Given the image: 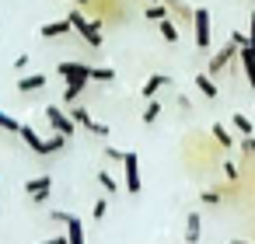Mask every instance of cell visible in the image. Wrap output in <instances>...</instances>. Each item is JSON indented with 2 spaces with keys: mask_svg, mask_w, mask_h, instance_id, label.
Returning a JSON list of instances; mask_svg holds the SVG:
<instances>
[{
  "mask_svg": "<svg viewBox=\"0 0 255 244\" xmlns=\"http://www.w3.org/2000/svg\"><path fill=\"white\" fill-rule=\"evenodd\" d=\"M67 21H70V28H74L84 42H91L95 49H102V28H98V21H88L81 11H70V18H67Z\"/></svg>",
  "mask_w": 255,
  "mask_h": 244,
  "instance_id": "6da1fadb",
  "label": "cell"
},
{
  "mask_svg": "<svg viewBox=\"0 0 255 244\" xmlns=\"http://www.w3.org/2000/svg\"><path fill=\"white\" fill-rule=\"evenodd\" d=\"M46 119H49L53 133H60V136H74V133H77V122H74L70 112H63L60 105H46Z\"/></svg>",
  "mask_w": 255,
  "mask_h": 244,
  "instance_id": "7a4b0ae2",
  "label": "cell"
},
{
  "mask_svg": "<svg viewBox=\"0 0 255 244\" xmlns=\"http://www.w3.org/2000/svg\"><path fill=\"white\" fill-rule=\"evenodd\" d=\"M192 28H196V46L199 49H210V11L206 7L192 11Z\"/></svg>",
  "mask_w": 255,
  "mask_h": 244,
  "instance_id": "3957f363",
  "label": "cell"
},
{
  "mask_svg": "<svg viewBox=\"0 0 255 244\" xmlns=\"http://www.w3.org/2000/svg\"><path fill=\"white\" fill-rule=\"evenodd\" d=\"M123 171H126V192L136 195L140 192V157L136 154H126L123 157Z\"/></svg>",
  "mask_w": 255,
  "mask_h": 244,
  "instance_id": "277c9868",
  "label": "cell"
},
{
  "mask_svg": "<svg viewBox=\"0 0 255 244\" xmlns=\"http://www.w3.org/2000/svg\"><path fill=\"white\" fill-rule=\"evenodd\" d=\"M25 192H28L35 202H46V199H49V192H53V178H49V174L28 178V181H25Z\"/></svg>",
  "mask_w": 255,
  "mask_h": 244,
  "instance_id": "5b68a950",
  "label": "cell"
},
{
  "mask_svg": "<svg viewBox=\"0 0 255 244\" xmlns=\"http://www.w3.org/2000/svg\"><path fill=\"white\" fill-rule=\"evenodd\" d=\"M231 56H238V46H231V42H227L217 56H210V74H220V70L231 63Z\"/></svg>",
  "mask_w": 255,
  "mask_h": 244,
  "instance_id": "8992f818",
  "label": "cell"
},
{
  "mask_svg": "<svg viewBox=\"0 0 255 244\" xmlns=\"http://www.w3.org/2000/svg\"><path fill=\"white\" fill-rule=\"evenodd\" d=\"M199 234H203V220H199V213H189L185 216V244H199Z\"/></svg>",
  "mask_w": 255,
  "mask_h": 244,
  "instance_id": "52a82bcc",
  "label": "cell"
},
{
  "mask_svg": "<svg viewBox=\"0 0 255 244\" xmlns=\"http://www.w3.org/2000/svg\"><path fill=\"white\" fill-rule=\"evenodd\" d=\"M56 74L60 77H91V67L88 63H56Z\"/></svg>",
  "mask_w": 255,
  "mask_h": 244,
  "instance_id": "ba28073f",
  "label": "cell"
},
{
  "mask_svg": "<svg viewBox=\"0 0 255 244\" xmlns=\"http://www.w3.org/2000/svg\"><path fill=\"white\" fill-rule=\"evenodd\" d=\"M88 81H91V77H67V91H63V101H77V98H81V91L88 87Z\"/></svg>",
  "mask_w": 255,
  "mask_h": 244,
  "instance_id": "9c48e42d",
  "label": "cell"
},
{
  "mask_svg": "<svg viewBox=\"0 0 255 244\" xmlns=\"http://www.w3.org/2000/svg\"><path fill=\"white\" fill-rule=\"evenodd\" d=\"M67 244H84V223L77 216H67Z\"/></svg>",
  "mask_w": 255,
  "mask_h": 244,
  "instance_id": "30bf717a",
  "label": "cell"
},
{
  "mask_svg": "<svg viewBox=\"0 0 255 244\" xmlns=\"http://www.w3.org/2000/svg\"><path fill=\"white\" fill-rule=\"evenodd\" d=\"M238 60H241V67H245V77H248V84L255 87V53L245 46V49H238Z\"/></svg>",
  "mask_w": 255,
  "mask_h": 244,
  "instance_id": "8fae6325",
  "label": "cell"
},
{
  "mask_svg": "<svg viewBox=\"0 0 255 244\" xmlns=\"http://www.w3.org/2000/svg\"><path fill=\"white\" fill-rule=\"evenodd\" d=\"M42 87H46V77H42V74H28V77L18 81V91H21V94H28V91H42Z\"/></svg>",
  "mask_w": 255,
  "mask_h": 244,
  "instance_id": "7c38bea8",
  "label": "cell"
},
{
  "mask_svg": "<svg viewBox=\"0 0 255 244\" xmlns=\"http://www.w3.org/2000/svg\"><path fill=\"white\" fill-rule=\"evenodd\" d=\"M168 84H171V81H168V77H164V74H154V77H150V81H147V84H143V98H147V101H150V98H154V94H157V91H161V87H168Z\"/></svg>",
  "mask_w": 255,
  "mask_h": 244,
  "instance_id": "4fadbf2b",
  "label": "cell"
},
{
  "mask_svg": "<svg viewBox=\"0 0 255 244\" xmlns=\"http://www.w3.org/2000/svg\"><path fill=\"white\" fill-rule=\"evenodd\" d=\"M63 147H67V136L56 133L53 140H42V147H39L35 154H39V157H49V154H56V150H63Z\"/></svg>",
  "mask_w": 255,
  "mask_h": 244,
  "instance_id": "5bb4252c",
  "label": "cell"
},
{
  "mask_svg": "<svg viewBox=\"0 0 255 244\" xmlns=\"http://www.w3.org/2000/svg\"><path fill=\"white\" fill-rule=\"evenodd\" d=\"M39 32H42V39H56V35H67V32H70V21H49V25H42Z\"/></svg>",
  "mask_w": 255,
  "mask_h": 244,
  "instance_id": "9a60e30c",
  "label": "cell"
},
{
  "mask_svg": "<svg viewBox=\"0 0 255 244\" xmlns=\"http://www.w3.org/2000/svg\"><path fill=\"white\" fill-rule=\"evenodd\" d=\"M196 87H199V94H203V98H210V101L217 98V84L210 81V74H199V77H196Z\"/></svg>",
  "mask_w": 255,
  "mask_h": 244,
  "instance_id": "2e32d148",
  "label": "cell"
},
{
  "mask_svg": "<svg viewBox=\"0 0 255 244\" xmlns=\"http://www.w3.org/2000/svg\"><path fill=\"white\" fill-rule=\"evenodd\" d=\"M231 126H234L241 136H255V126H252V122H248L241 112H234V115H231Z\"/></svg>",
  "mask_w": 255,
  "mask_h": 244,
  "instance_id": "e0dca14e",
  "label": "cell"
},
{
  "mask_svg": "<svg viewBox=\"0 0 255 244\" xmlns=\"http://www.w3.org/2000/svg\"><path fill=\"white\" fill-rule=\"evenodd\" d=\"M18 136H21V140H25V143H28L32 150H39V147H42V136H39V133H35L32 126H21V129H18Z\"/></svg>",
  "mask_w": 255,
  "mask_h": 244,
  "instance_id": "ac0fdd59",
  "label": "cell"
},
{
  "mask_svg": "<svg viewBox=\"0 0 255 244\" xmlns=\"http://www.w3.org/2000/svg\"><path fill=\"white\" fill-rule=\"evenodd\" d=\"M161 35H164L171 46L178 42V25H175V18H164V21H161Z\"/></svg>",
  "mask_w": 255,
  "mask_h": 244,
  "instance_id": "d6986e66",
  "label": "cell"
},
{
  "mask_svg": "<svg viewBox=\"0 0 255 244\" xmlns=\"http://www.w3.org/2000/svg\"><path fill=\"white\" fill-rule=\"evenodd\" d=\"M157 115H161V101H147V108H143V126H150V122H157Z\"/></svg>",
  "mask_w": 255,
  "mask_h": 244,
  "instance_id": "ffe728a7",
  "label": "cell"
},
{
  "mask_svg": "<svg viewBox=\"0 0 255 244\" xmlns=\"http://www.w3.org/2000/svg\"><path fill=\"white\" fill-rule=\"evenodd\" d=\"M213 140H217L220 147H231V143H234V136H231V133H227V126H220V122L213 126Z\"/></svg>",
  "mask_w": 255,
  "mask_h": 244,
  "instance_id": "44dd1931",
  "label": "cell"
},
{
  "mask_svg": "<svg viewBox=\"0 0 255 244\" xmlns=\"http://www.w3.org/2000/svg\"><path fill=\"white\" fill-rule=\"evenodd\" d=\"M147 18H150V21H164V18H168L164 4H147Z\"/></svg>",
  "mask_w": 255,
  "mask_h": 244,
  "instance_id": "7402d4cb",
  "label": "cell"
},
{
  "mask_svg": "<svg viewBox=\"0 0 255 244\" xmlns=\"http://www.w3.org/2000/svg\"><path fill=\"white\" fill-rule=\"evenodd\" d=\"M98 181H102V188H105V192H112V195L119 192V185H116V178H112L109 171H98Z\"/></svg>",
  "mask_w": 255,
  "mask_h": 244,
  "instance_id": "603a6c76",
  "label": "cell"
},
{
  "mask_svg": "<svg viewBox=\"0 0 255 244\" xmlns=\"http://www.w3.org/2000/svg\"><path fill=\"white\" fill-rule=\"evenodd\" d=\"M0 129H7V133H18V129H21V122H18V119H11L7 112H0Z\"/></svg>",
  "mask_w": 255,
  "mask_h": 244,
  "instance_id": "cb8c5ba5",
  "label": "cell"
},
{
  "mask_svg": "<svg viewBox=\"0 0 255 244\" xmlns=\"http://www.w3.org/2000/svg\"><path fill=\"white\" fill-rule=\"evenodd\" d=\"M91 81H102V84H105V81H116V74L105 70V67H91Z\"/></svg>",
  "mask_w": 255,
  "mask_h": 244,
  "instance_id": "d4e9b609",
  "label": "cell"
},
{
  "mask_svg": "<svg viewBox=\"0 0 255 244\" xmlns=\"http://www.w3.org/2000/svg\"><path fill=\"white\" fill-rule=\"evenodd\" d=\"M199 199H203V202H206V206H217V202H220V199H224V192H220V188H210V192H203V195H199Z\"/></svg>",
  "mask_w": 255,
  "mask_h": 244,
  "instance_id": "484cf974",
  "label": "cell"
},
{
  "mask_svg": "<svg viewBox=\"0 0 255 244\" xmlns=\"http://www.w3.org/2000/svg\"><path fill=\"white\" fill-rule=\"evenodd\" d=\"M231 46L245 49V46H248V35H241V32H231Z\"/></svg>",
  "mask_w": 255,
  "mask_h": 244,
  "instance_id": "4316f807",
  "label": "cell"
},
{
  "mask_svg": "<svg viewBox=\"0 0 255 244\" xmlns=\"http://www.w3.org/2000/svg\"><path fill=\"white\" fill-rule=\"evenodd\" d=\"M105 209H109V202H105V199H98V202H95V209H91V216H95V220H102V216H105Z\"/></svg>",
  "mask_w": 255,
  "mask_h": 244,
  "instance_id": "83f0119b",
  "label": "cell"
},
{
  "mask_svg": "<svg viewBox=\"0 0 255 244\" xmlns=\"http://www.w3.org/2000/svg\"><path fill=\"white\" fill-rule=\"evenodd\" d=\"M248 25H252V28H248V49L255 53V11H252V21H248Z\"/></svg>",
  "mask_w": 255,
  "mask_h": 244,
  "instance_id": "f1b7e54d",
  "label": "cell"
},
{
  "mask_svg": "<svg viewBox=\"0 0 255 244\" xmlns=\"http://www.w3.org/2000/svg\"><path fill=\"white\" fill-rule=\"evenodd\" d=\"M220 167H224V174H227V178H231V181H234V178H238V167H234V164H231V161H224V164H220Z\"/></svg>",
  "mask_w": 255,
  "mask_h": 244,
  "instance_id": "f546056e",
  "label": "cell"
},
{
  "mask_svg": "<svg viewBox=\"0 0 255 244\" xmlns=\"http://www.w3.org/2000/svg\"><path fill=\"white\" fill-rule=\"evenodd\" d=\"M105 154H109L112 161H123V157H126V150H116V147H105Z\"/></svg>",
  "mask_w": 255,
  "mask_h": 244,
  "instance_id": "4dcf8cb0",
  "label": "cell"
},
{
  "mask_svg": "<svg viewBox=\"0 0 255 244\" xmlns=\"http://www.w3.org/2000/svg\"><path fill=\"white\" fill-rule=\"evenodd\" d=\"M241 147H245V154H255V136H245Z\"/></svg>",
  "mask_w": 255,
  "mask_h": 244,
  "instance_id": "1f68e13d",
  "label": "cell"
},
{
  "mask_svg": "<svg viewBox=\"0 0 255 244\" xmlns=\"http://www.w3.org/2000/svg\"><path fill=\"white\" fill-rule=\"evenodd\" d=\"M25 67H28V56H25V53H21V56H18V60H14V70H25Z\"/></svg>",
  "mask_w": 255,
  "mask_h": 244,
  "instance_id": "d6a6232c",
  "label": "cell"
},
{
  "mask_svg": "<svg viewBox=\"0 0 255 244\" xmlns=\"http://www.w3.org/2000/svg\"><path fill=\"white\" fill-rule=\"evenodd\" d=\"M42 244H67V234H60V237H49V241H42Z\"/></svg>",
  "mask_w": 255,
  "mask_h": 244,
  "instance_id": "836d02e7",
  "label": "cell"
},
{
  "mask_svg": "<svg viewBox=\"0 0 255 244\" xmlns=\"http://www.w3.org/2000/svg\"><path fill=\"white\" fill-rule=\"evenodd\" d=\"M70 4H91V0H70Z\"/></svg>",
  "mask_w": 255,
  "mask_h": 244,
  "instance_id": "e575fe53",
  "label": "cell"
},
{
  "mask_svg": "<svg viewBox=\"0 0 255 244\" xmlns=\"http://www.w3.org/2000/svg\"><path fill=\"white\" fill-rule=\"evenodd\" d=\"M143 4H161V0H143Z\"/></svg>",
  "mask_w": 255,
  "mask_h": 244,
  "instance_id": "d590c367",
  "label": "cell"
},
{
  "mask_svg": "<svg viewBox=\"0 0 255 244\" xmlns=\"http://www.w3.org/2000/svg\"><path fill=\"white\" fill-rule=\"evenodd\" d=\"M231 244H245V241H231Z\"/></svg>",
  "mask_w": 255,
  "mask_h": 244,
  "instance_id": "8d00e7d4",
  "label": "cell"
}]
</instances>
